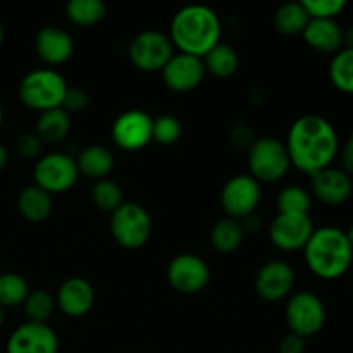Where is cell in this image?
Listing matches in <instances>:
<instances>
[{
    "label": "cell",
    "mask_w": 353,
    "mask_h": 353,
    "mask_svg": "<svg viewBox=\"0 0 353 353\" xmlns=\"http://www.w3.org/2000/svg\"><path fill=\"white\" fill-rule=\"evenodd\" d=\"M292 168L312 176L333 164L340 140L333 124L316 114H305L292 124L285 141Z\"/></svg>",
    "instance_id": "obj_1"
},
{
    "label": "cell",
    "mask_w": 353,
    "mask_h": 353,
    "mask_svg": "<svg viewBox=\"0 0 353 353\" xmlns=\"http://www.w3.org/2000/svg\"><path fill=\"white\" fill-rule=\"evenodd\" d=\"M223 26L216 10L207 6H186L172 16L169 38L178 52L203 59L221 43Z\"/></svg>",
    "instance_id": "obj_2"
},
{
    "label": "cell",
    "mask_w": 353,
    "mask_h": 353,
    "mask_svg": "<svg viewBox=\"0 0 353 353\" xmlns=\"http://www.w3.org/2000/svg\"><path fill=\"white\" fill-rule=\"evenodd\" d=\"M303 257L314 276L324 281H334L350 269L353 248L345 231L334 226H324L314 230L303 248Z\"/></svg>",
    "instance_id": "obj_3"
},
{
    "label": "cell",
    "mask_w": 353,
    "mask_h": 353,
    "mask_svg": "<svg viewBox=\"0 0 353 353\" xmlns=\"http://www.w3.org/2000/svg\"><path fill=\"white\" fill-rule=\"evenodd\" d=\"M68 88L65 78L55 69H34L23 76L17 97L23 105L40 114L62 107Z\"/></svg>",
    "instance_id": "obj_4"
},
{
    "label": "cell",
    "mask_w": 353,
    "mask_h": 353,
    "mask_svg": "<svg viewBox=\"0 0 353 353\" xmlns=\"http://www.w3.org/2000/svg\"><path fill=\"white\" fill-rule=\"evenodd\" d=\"M109 230L114 241L126 250L145 247L152 236V217L143 205L124 202L110 214Z\"/></svg>",
    "instance_id": "obj_5"
},
{
    "label": "cell",
    "mask_w": 353,
    "mask_h": 353,
    "mask_svg": "<svg viewBox=\"0 0 353 353\" xmlns=\"http://www.w3.org/2000/svg\"><path fill=\"white\" fill-rule=\"evenodd\" d=\"M247 159L250 176L259 183L281 181L292 168L285 141L278 138H257L254 147L247 152Z\"/></svg>",
    "instance_id": "obj_6"
},
{
    "label": "cell",
    "mask_w": 353,
    "mask_h": 353,
    "mask_svg": "<svg viewBox=\"0 0 353 353\" xmlns=\"http://www.w3.org/2000/svg\"><path fill=\"white\" fill-rule=\"evenodd\" d=\"M285 317L290 333L307 340L323 331L326 324V307L314 293L299 292L288 299Z\"/></svg>",
    "instance_id": "obj_7"
},
{
    "label": "cell",
    "mask_w": 353,
    "mask_h": 353,
    "mask_svg": "<svg viewBox=\"0 0 353 353\" xmlns=\"http://www.w3.org/2000/svg\"><path fill=\"white\" fill-rule=\"evenodd\" d=\"M172 55L174 47L171 38L157 30L141 31L128 47L131 64L141 72H161Z\"/></svg>",
    "instance_id": "obj_8"
},
{
    "label": "cell",
    "mask_w": 353,
    "mask_h": 353,
    "mask_svg": "<svg viewBox=\"0 0 353 353\" xmlns=\"http://www.w3.org/2000/svg\"><path fill=\"white\" fill-rule=\"evenodd\" d=\"M78 178L76 159L61 152L41 155L33 169L34 185L50 195L69 192L78 183Z\"/></svg>",
    "instance_id": "obj_9"
},
{
    "label": "cell",
    "mask_w": 353,
    "mask_h": 353,
    "mask_svg": "<svg viewBox=\"0 0 353 353\" xmlns=\"http://www.w3.org/2000/svg\"><path fill=\"white\" fill-rule=\"evenodd\" d=\"M262 199L261 183L250 174H236L228 179L221 190V207L226 212V217L243 221L257 210Z\"/></svg>",
    "instance_id": "obj_10"
},
{
    "label": "cell",
    "mask_w": 353,
    "mask_h": 353,
    "mask_svg": "<svg viewBox=\"0 0 353 353\" xmlns=\"http://www.w3.org/2000/svg\"><path fill=\"white\" fill-rule=\"evenodd\" d=\"M168 281L174 292L196 295L210 281V269L202 257L195 254H179L168 265Z\"/></svg>",
    "instance_id": "obj_11"
},
{
    "label": "cell",
    "mask_w": 353,
    "mask_h": 353,
    "mask_svg": "<svg viewBox=\"0 0 353 353\" xmlns=\"http://www.w3.org/2000/svg\"><path fill=\"white\" fill-rule=\"evenodd\" d=\"M314 230L310 214H278L269 226V240L278 250L293 254L305 248Z\"/></svg>",
    "instance_id": "obj_12"
},
{
    "label": "cell",
    "mask_w": 353,
    "mask_h": 353,
    "mask_svg": "<svg viewBox=\"0 0 353 353\" xmlns=\"http://www.w3.org/2000/svg\"><path fill=\"white\" fill-rule=\"evenodd\" d=\"M152 124L154 117L145 110L131 109L116 117L110 134L121 150L138 152L152 143Z\"/></svg>",
    "instance_id": "obj_13"
},
{
    "label": "cell",
    "mask_w": 353,
    "mask_h": 353,
    "mask_svg": "<svg viewBox=\"0 0 353 353\" xmlns=\"http://www.w3.org/2000/svg\"><path fill=\"white\" fill-rule=\"evenodd\" d=\"M296 274L285 261H269L255 274V292L265 302H281L290 299L295 288Z\"/></svg>",
    "instance_id": "obj_14"
},
{
    "label": "cell",
    "mask_w": 353,
    "mask_h": 353,
    "mask_svg": "<svg viewBox=\"0 0 353 353\" xmlns=\"http://www.w3.org/2000/svg\"><path fill=\"white\" fill-rule=\"evenodd\" d=\"M161 74L162 81L171 92L186 93L202 85L207 71L200 57L176 52L164 65Z\"/></svg>",
    "instance_id": "obj_15"
},
{
    "label": "cell",
    "mask_w": 353,
    "mask_h": 353,
    "mask_svg": "<svg viewBox=\"0 0 353 353\" xmlns=\"http://www.w3.org/2000/svg\"><path fill=\"white\" fill-rule=\"evenodd\" d=\"M6 353H59V338L48 324L23 323L10 333Z\"/></svg>",
    "instance_id": "obj_16"
},
{
    "label": "cell",
    "mask_w": 353,
    "mask_h": 353,
    "mask_svg": "<svg viewBox=\"0 0 353 353\" xmlns=\"http://www.w3.org/2000/svg\"><path fill=\"white\" fill-rule=\"evenodd\" d=\"M55 305L71 319L85 317L95 305V288L85 278H69L59 286L55 293Z\"/></svg>",
    "instance_id": "obj_17"
},
{
    "label": "cell",
    "mask_w": 353,
    "mask_h": 353,
    "mask_svg": "<svg viewBox=\"0 0 353 353\" xmlns=\"http://www.w3.org/2000/svg\"><path fill=\"white\" fill-rule=\"evenodd\" d=\"M310 192L327 205H341L350 199L353 179L341 168H330L310 176Z\"/></svg>",
    "instance_id": "obj_18"
},
{
    "label": "cell",
    "mask_w": 353,
    "mask_h": 353,
    "mask_svg": "<svg viewBox=\"0 0 353 353\" xmlns=\"http://www.w3.org/2000/svg\"><path fill=\"white\" fill-rule=\"evenodd\" d=\"M34 50L48 65H62L74 54V41L65 30L59 26H43L34 37Z\"/></svg>",
    "instance_id": "obj_19"
},
{
    "label": "cell",
    "mask_w": 353,
    "mask_h": 353,
    "mask_svg": "<svg viewBox=\"0 0 353 353\" xmlns=\"http://www.w3.org/2000/svg\"><path fill=\"white\" fill-rule=\"evenodd\" d=\"M302 37L303 41L319 54L334 55L343 48V28L336 19H310Z\"/></svg>",
    "instance_id": "obj_20"
},
{
    "label": "cell",
    "mask_w": 353,
    "mask_h": 353,
    "mask_svg": "<svg viewBox=\"0 0 353 353\" xmlns=\"http://www.w3.org/2000/svg\"><path fill=\"white\" fill-rule=\"evenodd\" d=\"M114 164H116V161H114L112 152L103 145H88L79 152L78 159H76L79 174L93 179V181L109 178Z\"/></svg>",
    "instance_id": "obj_21"
},
{
    "label": "cell",
    "mask_w": 353,
    "mask_h": 353,
    "mask_svg": "<svg viewBox=\"0 0 353 353\" xmlns=\"http://www.w3.org/2000/svg\"><path fill=\"white\" fill-rule=\"evenodd\" d=\"M17 210L28 223L40 224L52 216L54 200L50 193L38 188L37 185H30L17 195Z\"/></svg>",
    "instance_id": "obj_22"
},
{
    "label": "cell",
    "mask_w": 353,
    "mask_h": 353,
    "mask_svg": "<svg viewBox=\"0 0 353 353\" xmlns=\"http://www.w3.org/2000/svg\"><path fill=\"white\" fill-rule=\"evenodd\" d=\"M71 131V116L62 107L38 114L34 134L43 145H57L68 138Z\"/></svg>",
    "instance_id": "obj_23"
},
{
    "label": "cell",
    "mask_w": 353,
    "mask_h": 353,
    "mask_svg": "<svg viewBox=\"0 0 353 353\" xmlns=\"http://www.w3.org/2000/svg\"><path fill=\"white\" fill-rule=\"evenodd\" d=\"M245 230L241 221L224 217L217 221L210 230V245L219 254H233L241 247L245 240Z\"/></svg>",
    "instance_id": "obj_24"
},
{
    "label": "cell",
    "mask_w": 353,
    "mask_h": 353,
    "mask_svg": "<svg viewBox=\"0 0 353 353\" xmlns=\"http://www.w3.org/2000/svg\"><path fill=\"white\" fill-rule=\"evenodd\" d=\"M202 61L205 71L221 79L231 78L233 74H236L238 68H240L238 52L226 43H217L209 54H205Z\"/></svg>",
    "instance_id": "obj_25"
},
{
    "label": "cell",
    "mask_w": 353,
    "mask_h": 353,
    "mask_svg": "<svg viewBox=\"0 0 353 353\" xmlns=\"http://www.w3.org/2000/svg\"><path fill=\"white\" fill-rule=\"evenodd\" d=\"M310 17L307 10L303 9L302 2H288L283 3L278 10H276L272 23L278 33L285 34V37H296L302 34L305 26L309 24Z\"/></svg>",
    "instance_id": "obj_26"
},
{
    "label": "cell",
    "mask_w": 353,
    "mask_h": 353,
    "mask_svg": "<svg viewBox=\"0 0 353 353\" xmlns=\"http://www.w3.org/2000/svg\"><path fill=\"white\" fill-rule=\"evenodd\" d=\"M65 16L74 26L92 28L107 16V6L102 0H69Z\"/></svg>",
    "instance_id": "obj_27"
},
{
    "label": "cell",
    "mask_w": 353,
    "mask_h": 353,
    "mask_svg": "<svg viewBox=\"0 0 353 353\" xmlns=\"http://www.w3.org/2000/svg\"><path fill=\"white\" fill-rule=\"evenodd\" d=\"M55 309H57V305H55V296L45 288L30 290V293H28L26 300L23 303V310L28 323L48 324Z\"/></svg>",
    "instance_id": "obj_28"
},
{
    "label": "cell",
    "mask_w": 353,
    "mask_h": 353,
    "mask_svg": "<svg viewBox=\"0 0 353 353\" xmlns=\"http://www.w3.org/2000/svg\"><path fill=\"white\" fill-rule=\"evenodd\" d=\"M90 199L100 212L112 214L124 203V192L114 179L105 178L93 183L90 190Z\"/></svg>",
    "instance_id": "obj_29"
},
{
    "label": "cell",
    "mask_w": 353,
    "mask_h": 353,
    "mask_svg": "<svg viewBox=\"0 0 353 353\" xmlns=\"http://www.w3.org/2000/svg\"><path fill=\"white\" fill-rule=\"evenodd\" d=\"M330 79L336 90L341 93L353 95V50L341 48L333 55L330 62Z\"/></svg>",
    "instance_id": "obj_30"
},
{
    "label": "cell",
    "mask_w": 353,
    "mask_h": 353,
    "mask_svg": "<svg viewBox=\"0 0 353 353\" xmlns=\"http://www.w3.org/2000/svg\"><path fill=\"white\" fill-rule=\"evenodd\" d=\"M30 293L26 279L16 272H3L0 274V307L12 309L23 305Z\"/></svg>",
    "instance_id": "obj_31"
},
{
    "label": "cell",
    "mask_w": 353,
    "mask_h": 353,
    "mask_svg": "<svg viewBox=\"0 0 353 353\" xmlns=\"http://www.w3.org/2000/svg\"><path fill=\"white\" fill-rule=\"evenodd\" d=\"M276 205L278 214H310L312 195L302 186H286L279 192Z\"/></svg>",
    "instance_id": "obj_32"
},
{
    "label": "cell",
    "mask_w": 353,
    "mask_h": 353,
    "mask_svg": "<svg viewBox=\"0 0 353 353\" xmlns=\"http://www.w3.org/2000/svg\"><path fill=\"white\" fill-rule=\"evenodd\" d=\"M181 134L183 126L178 117L165 114V116H159L154 119V124H152V141H155V143L171 147V145L178 143Z\"/></svg>",
    "instance_id": "obj_33"
},
{
    "label": "cell",
    "mask_w": 353,
    "mask_h": 353,
    "mask_svg": "<svg viewBox=\"0 0 353 353\" xmlns=\"http://www.w3.org/2000/svg\"><path fill=\"white\" fill-rule=\"evenodd\" d=\"M310 19H334L347 7L345 0H302Z\"/></svg>",
    "instance_id": "obj_34"
},
{
    "label": "cell",
    "mask_w": 353,
    "mask_h": 353,
    "mask_svg": "<svg viewBox=\"0 0 353 353\" xmlns=\"http://www.w3.org/2000/svg\"><path fill=\"white\" fill-rule=\"evenodd\" d=\"M41 148L43 143L40 138L34 134V131H28V133H21L16 141V150L21 157L24 159H40L41 157Z\"/></svg>",
    "instance_id": "obj_35"
},
{
    "label": "cell",
    "mask_w": 353,
    "mask_h": 353,
    "mask_svg": "<svg viewBox=\"0 0 353 353\" xmlns=\"http://www.w3.org/2000/svg\"><path fill=\"white\" fill-rule=\"evenodd\" d=\"M90 97L85 90L78 88V86H69L64 102H62V109H64L69 116H72V114L85 112Z\"/></svg>",
    "instance_id": "obj_36"
},
{
    "label": "cell",
    "mask_w": 353,
    "mask_h": 353,
    "mask_svg": "<svg viewBox=\"0 0 353 353\" xmlns=\"http://www.w3.org/2000/svg\"><path fill=\"white\" fill-rule=\"evenodd\" d=\"M255 141H257V138H255L254 130L248 124H234L230 130V143L238 150L248 152L254 147Z\"/></svg>",
    "instance_id": "obj_37"
},
{
    "label": "cell",
    "mask_w": 353,
    "mask_h": 353,
    "mask_svg": "<svg viewBox=\"0 0 353 353\" xmlns=\"http://www.w3.org/2000/svg\"><path fill=\"white\" fill-rule=\"evenodd\" d=\"M278 353H305V340L288 333L279 340Z\"/></svg>",
    "instance_id": "obj_38"
},
{
    "label": "cell",
    "mask_w": 353,
    "mask_h": 353,
    "mask_svg": "<svg viewBox=\"0 0 353 353\" xmlns=\"http://www.w3.org/2000/svg\"><path fill=\"white\" fill-rule=\"evenodd\" d=\"M341 165H343L341 169L353 179V131L341 148Z\"/></svg>",
    "instance_id": "obj_39"
},
{
    "label": "cell",
    "mask_w": 353,
    "mask_h": 353,
    "mask_svg": "<svg viewBox=\"0 0 353 353\" xmlns=\"http://www.w3.org/2000/svg\"><path fill=\"white\" fill-rule=\"evenodd\" d=\"M343 48H352L353 50V24L343 30Z\"/></svg>",
    "instance_id": "obj_40"
},
{
    "label": "cell",
    "mask_w": 353,
    "mask_h": 353,
    "mask_svg": "<svg viewBox=\"0 0 353 353\" xmlns=\"http://www.w3.org/2000/svg\"><path fill=\"white\" fill-rule=\"evenodd\" d=\"M7 162H9V152H7V148L0 143V172L7 168Z\"/></svg>",
    "instance_id": "obj_41"
},
{
    "label": "cell",
    "mask_w": 353,
    "mask_h": 353,
    "mask_svg": "<svg viewBox=\"0 0 353 353\" xmlns=\"http://www.w3.org/2000/svg\"><path fill=\"white\" fill-rule=\"evenodd\" d=\"M345 233H347V238H348V241H350V245H352V248H353V224L350 226V230L348 231H345Z\"/></svg>",
    "instance_id": "obj_42"
},
{
    "label": "cell",
    "mask_w": 353,
    "mask_h": 353,
    "mask_svg": "<svg viewBox=\"0 0 353 353\" xmlns=\"http://www.w3.org/2000/svg\"><path fill=\"white\" fill-rule=\"evenodd\" d=\"M3 321H6V314H3V309L0 307V327L3 326Z\"/></svg>",
    "instance_id": "obj_43"
},
{
    "label": "cell",
    "mask_w": 353,
    "mask_h": 353,
    "mask_svg": "<svg viewBox=\"0 0 353 353\" xmlns=\"http://www.w3.org/2000/svg\"><path fill=\"white\" fill-rule=\"evenodd\" d=\"M2 45H3V28L2 24H0V48H2Z\"/></svg>",
    "instance_id": "obj_44"
},
{
    "label": "cell",
    "mask_w": 353,
    "mask_h": 353,
    "mask_svg": "<svg viewBox=\"0 0 353 353\" xmlns=\"http://www.w3.org/2000/svg\"><path fill=\"white\" fill-rule=\"evenodd\" d=\"M3 124V109H2V103H0V128Z\"/></svg>",
    "instance_id": "obj_45"
},
{
    "label": "cell",
    "mask_w": 353,
    "mask_h": 353,
    "mask_svg": "<svg viewBox=\"0 0 353 353\" xmlns=\"http://www.w3.org/2000/svg\"><path fill=\"white\" fill-rule=\"evenodd\" d=\"M352 288H353V286H352Z\"/></svg>",
    "instance_id": "obj_46"
}]
</instances>
